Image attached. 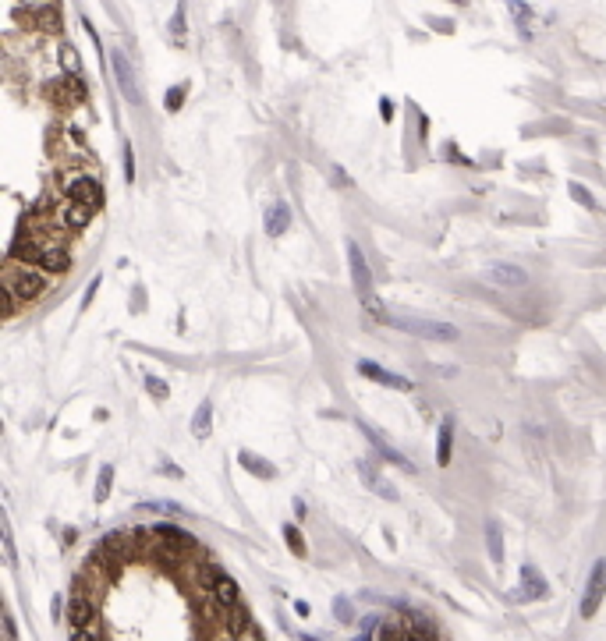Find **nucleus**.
<instances>
[{
    "mask_svg": "<svg viewBox=\"0 0 606 641\" xmlns=\"http://www.w3.org/2000/svg\"><path fill=\"white\" fill-rule=\"evenodd\" d=\"M344 248H348V266H351L355 291H358V298H369L372 294V270H369V262H365V255H362V248L355 241H344Z\"/></svg>",
    "mask_w": 606,
    "mask_h": 641,
    "instance_id": "nucleus-10",
    "label": "nucleus"
},
{
    "mask_svg": "<svg viewBox=\"0 0 606 641\" xmlns=\"http://www.w3.org/2000/svg\"><path fill=\"white\" fill-rule=\"evenodd\" d=\"M71 641H103V638L96 634V624H92V627H78V631H71Z\"/></svg>",
    "mask_w": 606,
    "mask_h": 641,
    "instance_id": "nucleus-30",
    "label": "nucleus"
},
{
    "mask_svg": "<svg viewBox=\"0 0 606 641\" xmlns=\"http://www.w3.org/2000/svg\"><path fill=\"white\" fill-rule=\"evenodd\" d=\"M379 110H383V121H390L394 117V103L390 99H379Z\"/></svg>",
    "mask_w": 606,
    "mask_h": 641,
    "instance_id": "nucleus-34",
    "label": "nucleus"
},
{
    "mask_svg": "<svg viewBox=\"0 0 606 641\" xmlns=\"http://www.w3.org/2000/svg\"><path fill=\"white\" fill-rule=\"evenodd\" d=\"M61 68H64L71 78H78V68H82V61H78V50H75V46H68V43L61 46Z\"/></svg>",
    "mask_w": 606,
    "mask_h": 641,
    "instance_id": "nucleus-21",
    "label": "nucleus"
},
{
    "mask_svg": "<svg viewBox=\"0 0 606 641\" xmlns=\"http://www.w3.org/2000/svg\"><path fill=\"white\" fill-rule=\"evenodd\" d=\"M358 429H362V436H365V440H369V443H372V447L379 450V457H383V461H390V464H397L401 471H415V464H411V461H408V457H404L401 450H394V447H390L387 440H383V436H379V433L372 429V425H369V422H358Z\"/></svg>",
    "mask_w": 606,
    "mask_h": 641,
    "instance_id": "nucleus-11",
    "label": "nucleus"
},
{
    "mask_svg": "<svg viewBox=\"0 0 606 641\" xmlns=\"http://www.w3.org/2000/svg\"><path fill=\"white\" fill-rule=\"evenodd\" d=\"M171 29H174V36H178V43H181V39H185V4L174 8V25H171Z\"/></svg>",
    "mask_w": 606,
    "mask_h": 641,
    "instance_id": "nucleus-29",
    "label": "nucleus"
},
{
    "mask_svg": "<svg viewBox=\"0 0 606 641\" xmlns=\"http://www.w3.org/2000/svg\"><path fill=\"white\" fill-rule=\"evenodd\" d=\"M262 224H266V234H269V238H281V234L291 227V209H288L284 202H273V206L266 209Z\"/></svg>",
    "mask_w": 606,
    "mask_h": 641,
    "instance_id": "nucleus-14",
    "label": "nucleus"
},
{
    "mask_svg": "<svg viewBox=\"0 0 606 641\" xmlns=\"http://www.w3.org/2000/svg\"><path fill=\"white\" fill-rule=\"evenodd\" d=\"M121 159H125V181H135V156H132V145L128 142L121 149Z\"/></svg>",
    "mask_w": 606,
    "mask_h": 641,
    "instance_id": "nucleus-28",
    "label": "nucleus"
},
{
    "mask_svg": "<svg viewBox=\"0 0 606 641\" xmlns=\"http://www.w3.org/2000/svg\"><path fill=\"white\" fill-rule=\"evenodd\" d=\"M61 199L78 202V206L96 213L103 206V185L92 174H85V167H71V171L61 174Z\"/></svg>",
    "mask_w": 606,
    "mask_h": 641,
    "instance_id": "nucleus-2",
    "label": "nucleus"
},
{
    "mask_svg": "<svg viewBox=\"0 0 606 641\" xmlns=\"http://www.w3.org/2000/svg\"><path fill=\"white\" fill-rule=\"evenodd\" d=\"M546 596H549L546 577L532 563H521V584L514 589V603H535V599H546Z\"/></svg>",
    "mask_w": 606,
    "mask_h": 641,
    "instance_id": "nucleus-9",
    "label": "nucleus"
},
{
    "mask_svg": "<svg viewBox=\"0 0 606 641\" xmlns=\"http://www.w3.org/2000/svg\"><path fill=\"white\" fill-rule=\"evenodd\" d=\"M511 15L521 22V36H528V25H532V8H528V4H511Z\"/></svg>",
    "mask_w": 606,
    "mask_h": 641,
    "instance_id": "nucleus-27",
    "label": "nucleus"
},
{
    "mask_svg": "<svg viewBox=\"0 0 606 641\" xmlns=\"http://www.w3.org/2000/svg\"><path fill=\"white\" fill-rule=\"evenodd\" d=\"M568 192H571V199H575L578 206H585V209H599V206H596V199H592V192H589L585 185L571 181V185H568Z\"/></svg>",
    "mask_w": 606,
    "mask_h": 641,
    "instance_id": "nucleus-23",
    "label": "nucleus"
},
{
    "mask_svg": "<svg viewBox=\"0 0 606 641\" xmlns=\"http://www.w3.org/2000/svg\"><path fill=\"white\" fill-rule=\"evenodd\" d=\"M284 539H288V546H291V553H295V556H305V542H302V531H298L295 524H284Z\"/></svg>",
    "mask_w": 606,
    "mask_h": 641,
    "instance_id": "nucleus-24",
    "label": "nucleus"
},
{
    "mask_svg": "<svg viewBox=\"0 0 606 641\" xmlns=\"http://www.w3.org/2000/svg\"><path fill=\"white\" fill-rule=\"evenodd\" d=\"M451 440H454V422L444 418L439 422V436H436V464L439 468L451 464Z\"/></svg>",
    "mask_w": 606,
    "mask_h": 641,
    "instance_id": "nucleus-15",
    "label": "nucleus"
},
{
    "mask_svg": "<svg viewBox=\"0 0 606 641\" xmlns=\"http://www.w3.org/2000/svg\"><path fill=\"white\" fill-rule=\"evenodd\" d=\"M486 546H489L493 567H500V563H504V535H500V524H497V521L486 524Z\"/></svg>",
    "mask_w": 606,
    "mask_h": 641,
    "instance_id": "nucleus-19",
    "label": "nucleus"
},
{
    "mask_svg": "<svg viewBox=\"0 0 606 641\" xmlns=\"http://www.w3.org/2000/svg\"><path fill=\"white\" fill-rule=\"evenodd\" d=\"M142 380H146V390H149V394H153L156 401H167V397H171V387H167V383H163L160 376H153V372H146V376H142Z\"/></svg>",
    "mask_w": 606,
    "mask_h": 641,
    "instance_id": "nucleus-22",
    "label": "nucleus"
},
{
    "mask_svg": "<svg viewBox=\"0 0 606 641\" xmlns=\"http://www.w3.org/2000/svg\"><path fill=\"white\" fill-rule=\"evenodd\" d=\"M482 277L493 287H504V291H521L528 284V273L521 270V266H514V262H493V266H486Z\"/></svg>",
    "mask_w": 606,
    "mask_h": 641,
    "instance_id": "nucleus-6",
    "label": "nucleus"
},
{
    "mask_svg": "<svg viewBox=\"0 0 606 641\" xmlns=\"http://www.w3.org/2000/svg\"><path fill=\"white\" fill-rule=\"evenodd\" d=\"M209 599H213L216 610H234V606H241L234 577H227L224 570H220V574L213 577V584H209Z\"/></svg>",
    "mask_w": 606,
    "mask_h": 641,
    "instance_id": "nucleus-12",
    "label": "nucleus"
},
{
    "mask_svg": "<svg viewBox=\"0 0 606 641\" xmlns=\"http://www.w3.org/2000/svg\"><path fill=\"white\" fill-rule=\"evenodd\" d=\"M96 291H99V277L89 284V291H85V298H82V305H92V298H96Z\"/></svg>",
    "mask_w": 606,
    "mask_h": 641,
    "instance_id": "nucleus-35",
    "label": "nucleus"
},
{
    "mask_svg": "<svg viewBox=\"0 0 606 641\" xmlns=\"http://www.w3.org/2000/svg\"><path fill=\"white\" fill-rule=\"evenodd\" d=\"M185 96H188V85H174L171 92H167V99H163V106L174 114V110H181V103H185Z\"/></svg>",
    "mask_w": 606,
    "mask_h": 641,
    "instance_id": "nucleus-26",
    "label": "nucleus"
},
{
    "mask_svg": "<svg viewBox=\"0 0 606 641\" xmlns=\"http://www.w3.org/2000/svg\"><path fill=\"white\" fill-rule=\"evenodd\" d=\"M142 507H149V510H167V514H185V507H178V503H142Z\"/></svg>",
    "mask_w": 606,
    "mask_h": 641,
    "instance_id": "nucleus-32",
    "label": "nucleus"
},
{
    "mask_svg": "<svg viewBox=\"0 0 606 641\" xmlns=\"http://www.w3.org/2000/svg\"><path fill=\"white\" fill-rule=\"evenodd\" d=\"M295 613H298V617H309L312 610H309V603H305V599H298V603H295Z\"/></svg>",
    "mask_w": 606,
    "mask_h": 641,
    "instance_id": "nucleus-37",
    "label": "nucleus"
},
{
    "mask_svg": "<svg viewBox=\"0 0 606 641\" xmlns=\"http://www.w3.org/2000/svg\"><path fill=\"white\" fill-rule=\"evenodd\" d=\"M376 641H408V624L397 617H383L376 627Z\"/></svg>",
    "mask_w": 606,
    "mask_h": 641,
    "instance_id": "nucleus-16",
    "label": "nucleus"
},
{
    "mask_svg": "<svg viewBox=\"0 0 606 641\" xmlns=\"http://www.w3.org/2000/svg\"><path fill=\"white\" fill-rule=\"evenodd\" d=\"M387 326L411 333V337H425V340H458V326L439 323V319H418V315H387Z\"/></svg>",
    "mask_w": 606,
    "mask_h": 641,
    "instance_id": "nucleus-3",
    "label": "nucleus"
},
{
    "mask_svg": "<svg viewBox=\"0 0 606 641\" xmlns=\"http://www.w3.org/2000/svg\"><path fill=\"white\" fill-rule=\"evenodd\" d=\"M50 613H53V620H61V613H64V599H61V596H53V603H50Z\"/></svg>",
    "mask_w": 606,
    "mask_h": 641,
    "instance_id": "nucleus-33",
    "label": "nucleus"
},
{
    "mask_svg": "<svg viewBox=\"0 0 606 641\" xmlns=\"http://www.w3.org/2000/svg\"><path fill=\"white\" fill-rule=\"evenodd\" d=\"M238 464H241L245 471L259 475V478H277V468H273L266 457H255L252 450H241V454H238Z\"/></svg>",
    "mask_w": 606,
    "mask_h": 641,
    "instance_id": "nucleus-17",
    "label": "nucleus"
},
{
    "mask_svg": "<svg viewBox=\"0 0 606 641\" xmlns=\"http://www.w3.org/2000/svg\"><path fill=\"white\" fill-rule=\"evenodd\" d=\"M110 486H114V468L103 464V468H99V475H96V493H92V500H96V503H106Z\"/></svg>",
    "mask_w": 606,
    "mask_h": 641,
    "instance_id": "nucleus-20",
    "label": "nucleus"
},
{
    "mask_svg": "<svg viewBox=\"0 0 606 641\" xmlns=\"http://www.w3.org/2000/svg\"><path fill=\"white\" fill-rule=\"evenodd\" d=\"M603 596H606V560H596V567L589 570V581H585V596H582V617L592 620L596 610L603 606Z\"/></svg>",
    "mask_w": 606,
    "mask_h": 641,
    "instance_id": "nucleus-5",
    "label": "nucleus"
},
{
    "mask_svg": "<svg viewBox=\"0 0 606 641\" xmlns=\"http://www.w3.org/2000/svg\"><path fill=\"white\" fill-rule=\"evenodd\" d=\"M110 68H114V82H118L121 96L132 106H139L142 103V92H139V75H135V64L128 61V53L125 50H110Z\"/></svg>",
    "mask_w": 606,
    "mask_h": 641,
    "instance_id": "nucleus-4",
    "label": "nucleus"
},
{
    "mask_svg": "<svg viewBox=\"0 0 606 641\" xmlns=\"http://www.w3.org/2000/svg\"><path fill=\"white\" fill-rule=\"evenodd\" d=\"M50 284H53V277H50V273H43L39 266L22 262V259H8V262H4V298H8V315H15L22 305L36 301Z\"/></svg>",
    "mask_w": 606,
    "mask_h": 641,
    "instance_id": "nucleus-1",
    "label": "nucleus"
},
{
    "mask_svg": "<svg viewBox=\"0 0 606 641\" xmlns=\"http://www.w3.org/2000/svg\"><path fill=\"white\" fill-rule=\"evenodd\" d=\"M334 613H337L344 624H351V603H348V599H334Z\"/></svg>",
    "mask_w": 606,
    "mask_h": 641,
    "instance_id": "nucleus-31",
    "label": "nucleus"
},
{
    "mask_svg": "<svg viewBox=\"0 0 606 641\" xmlns=\"http://www.w3.org/2000/svg\"><path fill=\"white\" fill-rule=\"evenodd\" d=\"M358 475H362V482H365L376 496H383V500H397V489H394V486L387 482V478L379 475V468H372V464H365V461H362V464H358Z\"/></svg>",
    "mask_w": 606,
    "mask_h": 641,
    "instance_id": "nucleus-13",
    "label": "nucleus"
},
{
    "mask_svg": "<svg viewBox=\"0 0 606 641\" xmlns=\"http://www.w3.org/2000/svg\"><path fill=\"white\" fill-rule=\"evenodd\" d=\"M92 620H96V596L78 584L68 599V624H71V631H78V627H92Z\"/></svg>",
    "mask_w": 606,
    "mask_h": 641,
    "instance_id": "nucleus-7",
    "label": "nucleus"
},
{
    "mask_svg": "<svg viewBox=\"0 0 606 641\" xmlns=\"http://www.w3.org/2000/svg\"><path fill=\"white\" fill-rule=\"evenodd\" d=\"M238 641H262V634H259L255 627H248V631H245V634H241Z\"/></svg>",
    "mask_w": 606,
    "mask_h": 641,
    "instance_id": "nucleus-36",
    "label": "nucleus"
},
{
    "mask_svg": "<svg viewBox=\"0 0 606 641\" xmlns=\"http://www.w3.org/2000/svg\"><path fill=\"white\" fill-rule=\"evenodd\" d=\"M0 539H4V553H8V563H15V539H11V521H8V514L0 517Z\"/></svg>",
    "mask_w": 606,
    "mask_h": 641,
    "instance_id": "nucleus-25",
    "label": "nucleus"
},
{
    "mask_svg": "<svg viewBox=\"0 0 606 641\" xmlns=\"http://www.w3.org/2000/svg\"><path fill=\"white\" fill-rule=\"evenodd\" d=\"M358 376H365V380H372V383H379V387H390V390H415V383L408 380V376H401V372H390V368H383V365H376V361H369V358H362L358 361Z\"/></svg>",
    "mask_w": 606,
    "mask_h": 641,
    "instance_id": "nucleus-8",
    "label": "nucleus"
},
{
    "mask_svg": "<svg viewBox=\"0 0 606 641\" xmlns=\"http://www.w3.org/2000/svg\"><path fill=\"white\" fill-rule=\"evenodd\" d=\"M209 433H213V401H202L192 415V436L206 440Z\"/></svg>",
    "mask_w": 606,
    "mask_h": 641,
    "instance_id": "nucleus-18",
    "label": "nucleus"
},
{
    "mask_svg": "<svg viewBox=\"0 0 606 641\" xmlns=\"http://www.w3.org/2000/svg\"><path fill=\"white\" fill-rule=\"evenodd\" d=\"M227 641H231V638H227Z\"/></svg>",
    "mask_w": 606,
    "mask_h": 641,
    "instance_id": "nucleus-38",
    "label": "nucleus"
}]
</instances>
